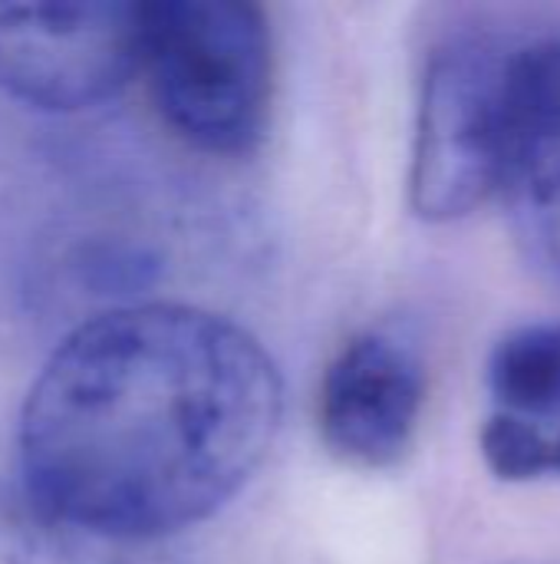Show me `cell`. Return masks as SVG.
<instances>
[{
  "label": "cell",
  "instance_id": "277c9868",
  "mask_svg": "<svg viewBox=\"0 0 560 564\" xmlns=\"http://www.w3.org/2000/svg\"><path fill=\"white\" fill-rule=\"evenodd\" d=\"M142 66V3H0V89L36 109H86Z\"/></svg>",
  "mask_w": 560,
  "mask_h": 564
},
{
  "label": "cell",
  "instance_id": "6da1fadb",
  "mask_svg": "<svg viewBox=\"0 0 560 564\" xmlns=\"http://www.w3.org/2000/svg\"><path fill=\"white\" fill-rule=\"evenodd\" d=\"M284 413L267 350L188 304H125L59 340L20 413L33 502L102 542L211 519L261 469Z\"/></svg>",
  "mask_w": 560,
  "mask_h": 564
},
{
  "label": "cell",
  "instance_id": "52a82bcc",
  "mask_svg": "<svg viewBox=\"0 0 560 564\" xmlns=\"http://www.w3.org/2000/svg\"><path fill=\"white\" fill-rule=\"evenodd\" d=\"M482 456L498 479H560V324L502 337L485 373Z\"/></svg>",
  "mask_w": 560,
  "mask_h": 564
},
{
  "label": "cell",
  "instance_id": "8992f818",
  "mask_svg": "<svg viewBox=\"0 0 560 564\" xmlns=\"http://www.w3.org/2000/svg\"><path fill=\"white\" fill-rule=\"evenodd\" d=\"M502 195L528 258L560 284V40L512 50Z\"/></svg>",
  "mask_w": 560,
  "mask_h": 564
},
{
  "label": "cell",
  "instance_id": "5b68a950",
  "mask_svg": "<svg viewBox=\"0 0 560 564\" xmlns=\"http://www.w3.org/2000/svg\"><path fill=\"white\" fill-rule=\"evenodd\" d=\"M426 406L419 357L383 334H360L327 364L317 393L323 446L356 469H386L406 456Z\"/></svg>",
  "mask_w": 560,
  "mask_h": 564
},
{
  "label": "cell",
  "instance_id": "7a4b0ae2",
  "mask_svg": "<svg viewBox=\"0 0 560 564\" xmlns=\"http://www.w3.org/2000/svg\"><path fill=\"white\" fill-rule=\"evenodd\" d=\"M158 116L201 152L244 155L274 99L271 23L248 0L142 3V66Z\"/></svg>",
  "mask_w": 560,
  "mask_h": 564
},
{
  "label": "cell",
  "instance_id": "ba28073f",
  "mask_svg": "<svg viewBox=\"0 0 560 564\" xmlns=\"http://www.w3.org/2000/svg\"><path fill=\"white\" fill-rule=\"evenodd\" d=\"M102 545L26 492L23 499H0V564H109Z\"/></svg>",
  "mask_w": 560,
  "mask_h": 564
},
{
  "label": "cell",
  "instance_id": "3957f363",
  "mask_svg": "<svg viewBox=\"0 0 560 564\" xmlns=\"http://www.w3.org/2000/svg\"><path fill=\"white\" fill-rule=\"evenodd\" d=\"M508 59L512 50L488 43H455L432 56L409 172L419 218L455 221L502 195Z\"/></svg>",
  "mask_w": 560,
  "mask_h": 564
}]
</instances>
